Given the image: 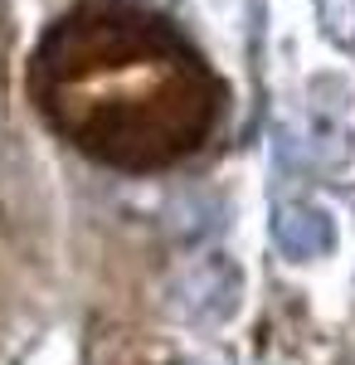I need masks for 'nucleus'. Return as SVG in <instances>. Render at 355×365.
<instances>
[{
  "label": "nucleus",
  "instance_id": "f257e3e1",
  "mask_svg": "<svg viewBox=\"0 0 355 365\" xmlns=\"http://www.w3.org/2000/svg\"><path fill=\"white\" fill-rule=\"evenodd\" d=\"M239 292H244V268L229 253H200L175 273L170 307L190 327H224L239 312Z\"/></svg>",
  "mask_w": 355,
  "mask_h": 365
},
{
  "label": "nucleus",
  "instance_id": "f03ea898",
  "mask_svg": "<svg viewBox=\"0 0 355 365\" xmlns=\"http://www.w3.org/2000/svg\"><path fill=\"white\" fill-rule=\"evenodd\" d=\"M268 239L277 244L282 258L292 263H317L336 249V220L326 205L317 200H277L273 220H268Z\"/></svg>",
  "mask_w": 355,
  "mask_h": 365
},
{
  "label": "nucleus",
  "instance_id": "7ed1b4c3",
  "mask_svg": "<svg viewBox=\"0 0 355 365\" xmlns=\"http://www.w3.org/2000/svg\"><path fill=\"white\" fill-rule=\"evenodd\" d=\"M321 15V34L341 54H355V0H317Z\"/></svg>",
  "mask_w": 355,
  "mask_h": 365
},
{
  "label": "nucleus",
  "instance_id": "20e7f679",
  "mask_svg": "<svg viewBox=\"0 0 355 365\" xmlns=\"http://www.w3.org/2000/svg\"><path fill=\"white\" fill-rule=\"evenodd\" d=\"M180 365H215V361H200V356H195V361H180Z\"/></svg>",
  "mask_w": 355,
  "mask_h": 365
}]
</instances>
